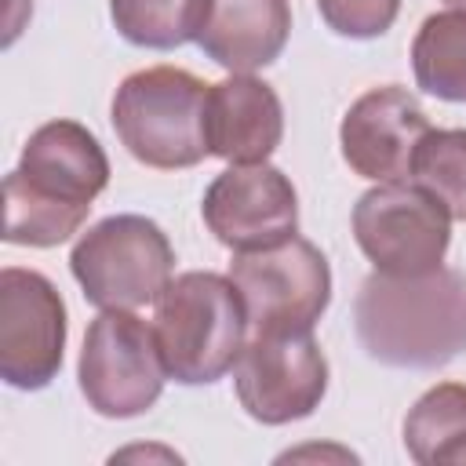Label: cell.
<instances>
[{
	"instance_id": "1",
	"label": "cell",
	"mask_w": 466,
	"mask_h": 466,
	"mask_svg": "<svg viewBox=\"0 0 466 466\" xmlns=\"http://www.w3.org/2000/svg\"><path fill=\"white\" fill-rule=\"evenodd\" d=\"M364 353L390 368H441L466 350V277L437 266L419 277L371 273L353 299Z\"/></svg>"
},
{
	"instance_id": "2",
	"label": "cell",
	"mask_w": 466,
	"mask_h": 466,
	"mask_svg": "<svg viewBox=\"0 0 466 466\" xmlns=\"http://www.w3.org/2000/svg\"><path fill=\"white\" fill-rule=\"evenodd\" d=\"M248 309L237 284L211 269L178 273L157 299L153 331L164 368L182 386H211L248 346Z\"/></svg>"
},
{
	"instance_id": "3",
	"label": "cell",
	"mask_w": 466,
	"mask_h": 466,
	"mask_svg": "<svg viewBox=\"0 0 466 466\" xmlns=\"http://www.w3.org/2000/svg\"><path fill=\"white\" fill-rule=\"evenodd\" d=\"M208 91L200 76L178 66H149L120 80L113 95V131L146 167H197L208 149Z\"/></svg>"
},
{
	"instance_id": "4",
	"label": "cell",
	"mask_w": 466,
	"mask_h": 466,
	"mask_svg": "<svg viewBox=\"0 0 466 466\" xmlns=\"http://www.w3.org/2000/svg\"><path fill=\"white\" fill-rule=\"evenodd\" d=\"M69 269L84 299L98 309H138L171 284L175 248L146 215H109L69 251Z\"/></svg>"
},
{
	"instance_id": "5",
	"label": "cell",
	"mask_w": 466,
	"mask_h": 466,
	"mask_svg": "<svg viewBox=\"0 0 466 466\" xmlns=\"http://www.w3.org/2000/svg\"><path fill=\"white\" fill-rule=\"evenodd\" d=\"M164 357L153 324L131 309H102L84 335L76 379L87 408L102 419L146 415L164 390Z\"/></svg>"
},
{
	"instance_id": "6",
	"label": "cell",
	"mask_w": 466,
	"mask_h": 466,
	"mask_svg": "<svg viewBox=\"0 0 466 466\" xmlns=\"http://www.w3.org/2000/svg\"><path fill=\"white\" fill-rule=\"evenodd\" d=\"M353 240L379 273L419 277L444 262L451 215L419 182H379L353 204Z\"/></svg>"
},
{
	"instance_id": "7",
	"label": "cell",
	"mask_w": 466,
	"mask_h": 466,
	"mask_svg": "<svg viewBox=\"0 0 466 466\" xmlns=\"http://www.w3.org/2000/svg\"><path fill=\"white\" fill-rule=\"evenodd\" d=\"M229 280L255 331H313L331 302V266L324 251L299 233L277 248L237 251Z\"/></svg>"
},
{
	"instance_id": "8",
	"label": "cell",
	"mask_w": 466,
	"mask_h": 466,
	"mask_svg": "<svg viewBox=\"0 0 466 466\" xmlns=\"http://www.w3.org/2000/svg\"><path fill=\"white\" fill-rule=\"evenodd\" d=\"M240 408L262 426L313 415L328 393V357L313 331H255L233 364Z\"/></svg>"
},
{
	"instance_id": "9",
	"label": "cell",
	"mask_w": 466,
	"mask_h": 466,
	"mask_svg": "<svg viewBox=\"0 0 466 466\" xmlns=\"http://www.w3.org/2000/svg\"><path fill=\"white\" fill-rule=\"evenodd\" d=\"M66 302L58 288L36 273L0 269V379L15 390H44L62 371Z\"/></svg>"
},
{
	"instance_id": "10",
	"label": "cell",
	"mask_w": 466,
	"mask_h": 466,
	"mask_svg": "<svg viewBox=\"0 0 466 466\" xmlns=\"http://www.w3.org/2000/svg\"><path fill=\"white\" fill-rule=\"evenodd\" d=\"M200 215L233 255L277 248L299 233L295 186L273 164H229L208 186Z\"/></svg>"
},
{
	"instance_id": "11",
	"label": "cell",
	"mask_w": 466,
	"mask_h": 466,
	"mask_svg": "<svg viewBox=\"0 0 466 466\" xmlns=\"http://www.w3.org/2000/svg\"><path fill=\"white\" fill-rule=\"evenodd\" d=\"M4 186L87 218L91 200L109 186V157L84 124L51 120L29 135L18 167L4 178Z\"/></svg>"
},
{
	"instance_id": "12",
	"label": "cell",
	"mask_w": 466,
	"mask_h": 466,
	"mask_svg": "<svg viewBox=\"0 0 466 466\" xmlns=\"http://www.w3.org/2000/svg\"><path fill=\"white\" fill-rule=\"evenodd\" d=\"M419 98L397 84L364 91L342 116L339 146L353 175L371 182H400L411 175L415 153L430 135Z\"/></svg>"
},
{
	"instance_id": "13",
	"label": "cell",
	"mask_w": 466,
	"mask_h": 466,
	"mask_svg": "<svg viewBox=\"0 0 466 466\" xmlns=\"http://www.w3.org/2000/svg\"><path fill=\"white\" fill-rule=\"evenodd\" d=\"M284 138V106L277 91L233 73L208 91V149L226 164H266Z\"/></svg>"
},
{
	"instance_id": "14",
	"label": "cell",
	"mask_w": 466,
	"mask_h": 466,
	"mask_svg": "<svg viewBox=\"0 0 466 466\" xmlns=\"http://www.w3.org/2000/svg\"><path fill=\"white\" fill-rule=\"evenodd\" d=\"M288 36V0H211L197 44L215 66L229 73H255L280 58Z\"/></svg>"
},
{
	"instance_id": "15",
	"label": "cell",
	"mask_w": 466,
	"mask_h": 466,
	"mask_svg": "<svg viewBox=\"0 0 466 466\" xmlns=\"http://www.w3.org/2000/svg\"><path fill=\"white\" fill-rule=\"evenodd\" d=\"M404 448L419 466H466V382H437L411 404Z\"/></svg>"
},
{
	"instance_id": "16",
	"label": "cell",
	"mask_w": 466,
	"mask_h": 466,
	"mask_svg": "<svg viewBox=\"0 0 466 466\" xmlns=\"http://www.w3.org/2000/svg\"><path fill=\"white\" fill-rule=\"evenodd\" d=\"M415 84L441 102H466V11L430 15L411 40Z\"/></svg>"
},
{
	"instance_id": "17",
	"label": "cell",
	"mask_w": 466,
	"mask_h": 466,
	"mask_svg": "<svg viewBox=\"0 0 466 466\" xmlns=\"http://www.w3.org/2000/svg\"><path fill=\"white\" fill-rule=\"evenodd\" d=\"M211 0H109L116 33L149 51H175L200 36Z\"/></svg>"
},
{
	"instance_id": "18",
	"label": "cell",
	"mask_w": 466,
	"mask_h": 466,
	"mask_svg": "<svg viewBox=\"0 0 466 466\" xmlns=\"http://www.w3.org/2000/svg\"><path fill=\"white\" fill-rule=\"evenodd\" d=\"M411 175L451 218L466 222V127H437L422 138Z\"/></svg>"
},
{
	"instance_id": "19",
	"label": "cell",
	"mask_w": 466,
	"mask_h": 466,
	"mask_svg": "<svg viewBox=\"0 0 466 466\" xmlns=\"http://www.w3.org/2000/svg\"><path fill=\"white\" fill-rule=\"evenodd\" d=\"M324 25L350 40H375L382 36L400 11V0H317Z\"/></svg>"
},
{
	"instance_id": "20",
	"label": "cell",
	"mask_w": 466,
	"mask_h": 466,
	"mask_svg": "<svg viewBox=\"0 0 466 466\" xmlns=\"http://www.w3.org/2000/svg\"><path fill=\"white\" fill-rule=\"evenodd\" d=\"M444 4H451V7H462V11H466V0H444Z\"/></svg>"
}]
</instances>
